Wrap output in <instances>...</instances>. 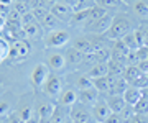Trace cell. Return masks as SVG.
<instances>
[{
    "label": "cell",
    "mask_w": 148,
    "mask_h": 123,
    "mask_svg": "<svg viewBox=\"0 0 148 123\" xmlns=\"http://www.w3.org/2000/svg\"><path fill=\"white\" fill-rule=\"evenodd\" d=\"M137 30L135 25H133L132 16L125 13V12H120L114 15V20H112V25L109 28V31L106 33L107 39H112V41H117V39H123L130 31Z\"/></svg>",
    "instance_id": "obj_1"
},
{
    "label": "cell",
    "mask_w": 148,
    "mask_h": 123,
    "mask_svg": "<svg viewBox=\"0 0 148 123\" xmlns=\"http://www.w3.org/2000/svg\"><path fill=\"white\" fill-rule=\"evenodd\" d=\"M32 53V44L27 38H20L15 41H10V49H8V61L12 64L23 63Z\"/></svg>",
    "instance_id": "obj_2"
},
{
    "label": "cell",
    "mask_w": 148,
    "mask_h": 123,
    "mask_svg": "<svg viewBox=\"0 0 148 123\" xmlns=\"http://www.w3.org/2000/svg\"><path fill=\"white\" fill-rule=\"evenodd\" d=\"M69 118L74 123H95L92 112H90V107H87L84 103H79V102H76L73 107L69 108Z\"/></svg>",
    "instance_id": "obj_3"
},
{
    "label": "cell",
    "mask_w": 148,
    "mask_h": 123,
    "mask_svg": "<svg viewBox=\"0 0 148 123\" xmlns=\"http://www.w3.org/2000/svg\"><path fill=\"white\" fill-rule=\"evenodd\" d=\"M41 90L49 99H58L61 95V92H63V80H61V77L56 74H49V77L45 82V86L41 87Z\"/></svg>",
    "instance_id": "obj_4"
},
{
    "label": "cell",
    "mask_w": 148,
    "mask_h": 123,
    "mask_svg": "<svg viewBox=\"0 0 148 123\" xmlns=\"http://www.w3.org/2000/svg\"><path fill=\"white\" fill-rule=\"evenodd\" d=\"M90 112H92V117H94L95 123H104L107 118L110 117L112 110H110V107L107 105L106 99H99V102L90 108Z\"/></svg>",
    "instance_id": "obj_5"
},
{
    "label": "cell",
    "mask_w": 148,
    "mask_h": 123,
    "mask_svg": "<svg viewBox=\"0 0 148 123\" xmlns=\"http://www.w3.org/2000/svg\"><path fill=\"white\" fill-rule=\"evenodd\" d=\"M101 99V92L97 90L95 87H90V89H84V90H77V102L79 103H84L87 107H94L95 103Z\"/></svg>",
    "instance_id": "obj_6"
},
{
    "label": "cell",
    "mask_w": 148,
    "mask_h": 123,
    "mask_svg": "<svg viewBox=\"0 0 148 123\" xmlns=\"http://www.w3.org/2000/svg\"><path fill=\"white\" fill-rule=\"evenodd\" d=\"M69 41V33L66 30H56V31H49L46 36V46L48 48H61Z\"/></svg>",
    "instance_id": "obj_7"
},
{
    "label": "cell",
    "mask_w": 148,
    "mask_h": 123,
    "mask_svg": "<svg viewBox=\"0 0 148 123\" xmlns=\"http://www.w3.org/2000/svg\"><path fill=\"white\" fill-rule=\"evenodd\" d=\"M49 77V67L46 64H38L32 72V84L35 89H41Z\"/></svg>",
    "instance_id": "obj_8"
},
{
    "label": "cell",
    "mask_w": 148,
    "mask_h": 123,
    "mask_svg": "<svg viewBox=\"0 0 148 123\" xmlns=\"http://www.w3.org/2000/svg\"><path fill=\"white\" fill-rule=\"evenodd\" d=\"M51 13L58 18L59 22H68L69 23L71 18H73V15H74V8L66 5V3H63V2H58V3H54V5L51 7Z\"/></svg>",
    "instance_id": "obj_9"
},
{
    "label": "cell",
    "mask_w": 148,
    "mask_h": 123,
    "mask_svg": "<svg viewBox=\"0 0 148 123\" xmlns=\"http://www.w3.org/2000/svg\"><path fill=\"white\" fill-rule=\"evenodd\" d=\"M112 20H114V15L107 13L106 16H102L101 20L90 23L89 27H86V28H87V30H90V33H94V35H106V33L109 31L110 25H112Z\"/></svg>",
    "instance_id": "obj_10"
},
{
    "label": "cell",
    "mask_w": 148,
    "mask_h": 123,
    "mask_svg": "<svg viewBox=\"0 0 148 123\" xmlns=\"http://www.w3.org/2000/svg\"><path fill=\"white\" fill-rule=\"evenodd\" d=\"M77 102V90L74 87H68V89H63L61 95L56 99V103L58 105H63L66 108H71Z\"/></svg>",
    "instance_id": "obj_11"
},
{
    "label": "cell",
    "mask_w": 148,
    "mask_h": 123,
    "mask_svg": "<svg viewBox=\"0 0 148 123\" xmlns=\"http://www.w3.org/2000/svg\"><path fill=\"white\" fill-rule=\"evenodd\" d=\"M110 51H112V58L110 59H115V61H122L125 63L127 61V56L130 53V49L127 48V44L123 43L122 39H117L110 44Z\"/></svg>",
    "instance_id": "obj_12"
},
{
    "label": "cell",
    "mask_w": 148,
    "mask_h": 123,
    "mask_svg": "<svg viewBox=\"0 0 148 123\" xmlns=\"http://www.w3.org/2000/svg\"><path fill=\"white\" fill-rule=\"evenodd\" d=\"M122 41L127 44V48L132 49V51H137V49H140L142 46H145V44H143V36H142V33L138 31V28L133 30V31H130Z\"/></svg>",
    "instance_id": "obj_13"
},
{
    "label": "cell",
    "mask_w": 148,
    "mask_h": 123,
    "mask_svg": "<svg viewBox=\"0 0 148 123\" xmlns=\"http://www.w3.org/2000/svg\"><path fill=\"white\" fill-rule=\"evenodd\" d=\"M48 67L49 71H54V72H59V71L64 69V66H66V58H64V54H59V53H53L48 56Z\"/></svg>",
    "instance_id": "obj_14"
},
{
    "label": "cell",
    "mask_w": 148,
    "mask_h": 123,
    "mask_svg": "<svg viewBox=\"0 0 148 123\" xmlns=\"http://www.w3.org/2000/svg\"><path fill=\"white\" fill-rule=\"evenodd\" d=\"M106 102H107V105L110 107L112 113H120L122 110L125 108V105H127L123 95H107Z\"/></svg>",
    "instance_id": "obj_15"
},
{
    "label": "cell",
    "mask_w": 148,
    "mask_h": 123,
    "mask_svg": "<svg viewBox=\"0 0 148 123\" xmlns=\"http://www.w3.org/2000/svg\"><path fill=\"white\" fill-rule=\"evenodd\" d=\"M71 86L76 89V90H84V89H90V87H94V80L90 79L87 74H76L74 75V82Z\"/></svg>",
    "instance_id": "obj_16"
},
{
    "label": "cell",
    "mask_w": 148,
    "mask_h": 123,
    "mask_svg": "<svg viewBox=\"0 0 148 123\" xmlns=\"http://www.w3.org/2000/svg\"><path fill=\"white\" fill-rule=\"evenodd\" d=\"M73 48H76L82 54H90L92 51H94V44H92V39H90L89 36H82V38L74 39Z\"/></svg>",
    "instance_id": "obj_17"
},
{
    "label": "cell",
    "mask_w": 148,
    "mask_h": 123,
    "mask_svg": "<svg viewBox=\"0 0 148 123\" xmlns=\"http://www.w3.org/2000/svg\"><path fill=\"white\" fill-rule=\"evenodd\" d=\"M84 56L81 51H77L76 48H68L66 49V54H64V58H66V64L69 66H81V63L84 61Z\"/></svg>",
    "instance_id": "obj_18"
},
{
    "label": "cell",
    "mask_w": 148,
    "mask_h": 123,
    "mask_svg": "<svg viewBox=\"0 0 148 123\" xmlns=\"http://www.w3.org/2000/svg\"><path fill=\"white\" fill-rule=\"evenodd\" d=\"M86 74L89 75L92 80L101 79V77H106V75L109 74V64H107V63H97V64L92 66Z\"/></svg>",
    "instance_id": "obj_19"
},
{
    "label": "cell",
    "mask_w": 148,
    "mask_h": 123,
    "mask_svg": "<svg viewBox=\"0 0 148 123\" xmlns=\"http://www.w3.org/2000/svg\"><path fill=\"white\" fill-rule=\"evenodd\" d=\"M23 33H25V38H27L28 41L30 39H40L43 36V33H45V28L41 27L40 22H36V23H33V25H30V27L23 28Z\"/></svg>",
    "instance_id": "obj_20"
},
{
    "label": "cell",
    "mask_w": 148,
    "mask_h": 123,
    "mask_svg": "<svg viewBox=\"0 0 148 123\" xmlns=\"http://www.w3.org/2000/svg\"><path fill=\"white\" fill-rule=\"evenodd\" d=\"M115 79H117V77H114V75H110V74H107L106 77L95 79L94 80V87L101 92V94H106V95H107V94H109V90H110L112 82H114Z\"/></svg>",
    "instance_id": "obj_21"
},
{
    "label": "cell",
    "mask_w": 148,
    "mask_h": 123,
    "mask_svg": "<svg viewBox=\"0 0 148 123\" xmlns=\"http://www.w3.org/2000/svg\"><path fill=\"white\" fill-rule=\"evenodd\" d=\"M69 120V108L63 107V105H58L54 107V112H53V117L49 122L51 123H66Z\"/></svg>",
    "instance_id": "obj_22"
},
{
    "label": "cell",
    "mask_w": 148,
    "mask_h": 123,
    "mask_svg": "<svg viewBox=\"0 0 148 123\" xmlns=\"http://www.w3.org/2000/svg\"><path fill=\"white\" fill-rule=\"evenodd\" d=\"M128 87V82L123 77H117L114 82H112L110 86V90H109V94L107 95H123L125 94V90H127Z\"/></svg>",
    "instance_id": "obj_23"
},
{
    "label": "cell",
    "mask_w": 148,
    "mask_h": 123,
    "mask_svg": "<svg viewBox=\"0 0 148 123\" xmlns=\"http://www.w3.org/2000/svg\"><path fill=\"white\" fill-rule=\"evenodd\" d=\"M107 64H109V74L110 75H114V77H123L125 69H127V64H125V63L115 61V59H110Z\"/></svg>",
    "instance_id": "obj_24"
},
{
    "label": "cell",
    "mask_w": 148,
    "mask_h": 123,
    "mask_svg": "<svg viewBox=\"0 0 148 123\" xmlns=\"http://www.w3.org/2000/svg\"><path fill=\"white\" fill-rule=\"evenodd\" d=\"M40 23H41V27L45 28V30H48V31H56V30H61V28H59V27H61V22H59L51 12H49V13H48V15L45 16Z\"/></svg>",
    "instance_id": "obj_25"
},
{
    "label": "cell",
    "mask_w": 148,
    "mask_h": 123,
    "mask_svg": "<svg viewBox=\"0 0 148 123\" xmlns=\"http://www.w3.org/2000/svg\"><path fill=\"white\" fill-rule=\"evenodd\" d=\"M123 99L127 102L128 105H135L140 99H142V90L138 87H133V86H128L125 94H123Z\"/></svg>",
    "instance_id": "obj_26"
},
{
    "label": "cell",
    "mask_w": 148,
    "mask_h": 123,
    "mask_svg": "<svg viewBox=\"0 0 148 123\" xmlns=\"http://www.w3.org/2000/svg\"><path fill=\"white\" fill-rule=\"evenodd\" d=\"M54 107H56V103H51V102H43V103H40V105H38V118L51 120Z\"/></svg>",
    "instance_id": "obj_27"
},
{
    "label": "cell",
    "mask_w": 148,
    "mask_h": 123,
    "mask_svg": "<svg viewBox=\"0 0 148 123\" xmlns=\"http://www.w3.org/2000/svg\"><path fill=\"white\" fill-rule=\"evenodd\" d=\"M95 5L109 10H119V8H123L125 7V2L123 0H95Z\"/></svg>",
    "instance_id": "obj_28"
},
{
    "label": "cell",
    "mask_w": 148,
    "mask_h": 123,
    "mask_svg": "<svg viewBox=\"0 0 148 123\" xmlns=\"http://www.w3.org/2000/svg\"><path fill=\"white\" fill-rule=\"evenodd\" d=\"M142 75V71L138 66H127V69H125V74H123V79L128 82V86H132L133 82L138 79Z\"/></svg>",
    "instance_id": "obj_29"
},
{
    "label": "cell",
    "mask_w": 148,
    "mask_h": 123,
    "mask_svg": "<svg viewBox=\"0 0 148 123\" xmlns=\"http://www.w3.org/2000/svg\"><path fill=\"white\" fill-rule=\"evenodd\" d=\"M133 12H135V15L140 16V18H147L148 16V2L147 0H137V2H133Z\"/></svg>",
    "instance_id": "obj_30"
},
{
    "label": "cell",
    "mask_w": 148,
    "mask_h": 123,
    "mask_svg": "<svg viewBox=\"0 0 148 123\" xmlns=\"http://www.w3.org/2000/svg\"><path fill=\"white\" fill-rule=\"evenodd\" d=\"M95 7V0H77V3L74 7V12H84L90 10Z\"/></svg>",
    "instance_id": "obj_31"
},
{
    "label": "cell",
    "mask_w": 148,
    "mask_h": 123,
    "mask_svg": "<svg viewBox=\"0 0 148 123\" xmlns=\"http://www.w3.org/2000/svg\"><path fill=\"white\" fill-rule=\"evenodd\" d=\"M135 115H137V113H135L133 105H128V103L125 105V108L120 112V117L123 118V122H125V123H128L130 120H133V118H135Z\"/></svg>",
    "instance_id": "obj_32"
},
{
    "label": "cell",
    "mask_w": 148,
    "mask_h": 123,
    "mask_svg": "<svg viewBox=\"0 0 148 123\" xmlns=\"http://www.w3.org/2000/svg\"><path fill=\"white\" fill-rule=\"evenodd\" d=\"M133 108H135V113H137V115H148V100L140 99V100L133 105Z\"/></svg>",
    "instance_id": "obj_33"
},
{
    "label": "cell",
    "mask_w": 148,
    "mask_h": 123,
    "mask_svg": "<svg viewBox=\"0 0 148 123\" xmlns=\"http://www.w3.org/2000/svg\"><path fill=\"white\" fill-rule=\"evenodd\" d=\"M8 49H10V43H7L3 38H0V64L2 61L8 58Z\"/></svg>",
    "instance_id": "obj_34"
},
{
    "label": "cell",
    "mask_w": 148,
    "mask_h": 123,
    "mask_svg": "<svg viewBox=\"0 0 148 123\" xmlns=\"http://www.w3.org/2000/svg\"><path fill=\"white\" fill-rule=\"evenodd\" d=\"M32 12H33V15H35V18H36L38 22H41L51 10H49V8H45V7H33Z\"/></svg>",
    "instance_id": "obj_35"
},
{
    "label": "cell",
    "mask_w": 148,
    "mask_h": 123,
    "mask_svg": "<svg viewBox=\"0 0 148 123\" xmlns=\"http://www.w3.org/2000/svg\"><path fill=\"white\" fill-rule=\"evenodd\" d=\"M38 20L35 18V15H33V12H28V13H25V15H21V27L27 28L30 27V25H33V23H36Z\"/></svg>",
    "instance_id": "obj_36"
},
{
    "label": "cell",
    "mask_w": 148,
    "mask_h": 123,
    "mask_svg": "<svg viewBox=\"0 0 148 123\" xmlns=\"http://www.w3.org/2000/svg\"><path fill=\"white\" fill-rule=\"evenodd\" d=\"M125 64H127V66H138V64H140V58H138L137 51H132V49H130V53H128V56H127Z\"/></svg>",
    "instance_id": "obj_37"
},
{
    "label": "cell",
    "mask_w": 148,
    "mask_h": 123,
    "mask_svg": "<svg viewBox=\"0 0 148 123\" xmlns=\"http://www.w3.org/2000/svg\"><path fill=\"white\" fill-rule=\"evenodd\" d=\"M132 86L133 87H138L140 90H142V89H145V87H148V75L147 74H142L137 80H135V82H133Z\"/></svg>",
    "instance_id": "obj_38"
},
{
    "label": "cell",
    "mask_w": 148,
    "mask_h": 123,
    "mask_svg": "<svg viewBox=\"0 0 148 123\" xmlns=\"http://www.w3.org/2000/svg\"><path fill=\"white\" fill-rule=\"evenodd\" d=\"M104 123H125L123 118L120 117V113H110V117L107 118Z\"/></svg>",
    "instance_id": "obj_39"
},
{
    "label": "cell",
    "mask_w": 148,
    "mask_h": 123,
    "mask_svg": "<svg viewBox=\"0 0 148 123\" xmlns=\"http://www.w3.org/2000/svg\"><path fill=\"white\" fill-rule=\"evenodd\" d=\"M10 123H27V122H25V120L20 117V113H12Z\"/></svg>",
    "instance_id": "obj_40"
},
{
    "label": "cell",
    "mask_w": 148,
    "mask_h": 123,
    "mask_svg": "<svg viewBox=\"0 0 148 123\" xmlns=\"http://www.w3.org/2000/svg\"><path fill=\"white\" fill-rule=\"evenodd\" d=\"M13 2L15 0H0V8L2 10H8V7L13 5Z\"/></svg>",
    "instance_id": "obj_41"
},
{
    "label": "cell",
    "mask_w": 148,
    "mask_h": 123,
    "mask_svg": "<svg viewBox=\"0 0 148 123\" xmlns=\"http://www.w3.org/2000/svg\"><path fill=\"white\" fill-rule=\"evenodd\" d=\"M7 27V15L0 13V30H5Z\"/></svg>",
    "instance_id": "obj_42"
},
{
    "label": "cell",
    "mask_w": 148,
    "mask_h": 123,
    "mask_svg": "<svg viewBox=\"0 0 148 123\" xmlns=\"http://www.w3.org/2000/svg\"><path fill=\"white\" fill-rule=\"evenodd\" d=\"M142 99H145V100H148V87H145V89H142Z\"/></svg>",
    "instance_id": "obj_43"
},
{
    "label": "cell",
    "mask_w": 148,
    "mask_h": 123,
    "mask_svg": "<svg viewBox=\"0 0 148 123\" xmlns=\"http://www.w3.org/2000/svg\"><path fill=\"white\" fill-rule=\"evenodd\" d=\"M7 108H8V103H5V102H2V103H0V113H3L7 110Z\"/></svg>",
    "instance_id": "obj_44"
},
{
    "label": "cell",
    "mask_w": 148,
    "mask_h": 123,
    "mask_svg": "<svg viewBox=\"0 0 148 123\" xmlns=\"http://www.w3.org/2000/svg\"><path fill=\"white\" fill-rule=\"evenodd\" d=\"M66 123H74V122H73V120H71V118H69V120H68V122H66Z\"/></svg>",
    "instance_id": "obj_45"
},
{
    "label": "cell",
    "mask_w": 148,
    "mask_h": 123,
    "mask_svg": "<svg viewBox=\"0 0 148 123\" xmlns=\"http://www.w3.org/2000/svg\"><path fill=\"white\" fill-rule=\"evenodd\" d=\"M147 61H148V59H147Z\"/></svg>",
    "instance_id": "obj_46"
}]
</instances>
